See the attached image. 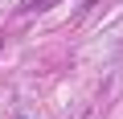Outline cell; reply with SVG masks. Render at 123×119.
<instances>
[{
  "label": "cell",
  "instance_id": "obj_1",
  "mask_svg": "<svg viewBox=\"0 0 123 119\" xmlns=\"http://www.w3.org/2000/svg\"><path fill=\"white\" fill-rule=\"evenodd\" d=\"M21 119H25V115H21Z\"/></svg>",
  "mask_w": 123,
  "mask_h": 119
}]
</instances>
